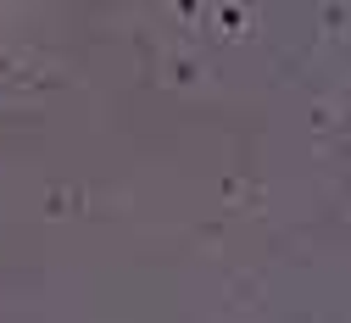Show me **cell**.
Wrapping results in <instances>:
<instances>
[]
</instances>
